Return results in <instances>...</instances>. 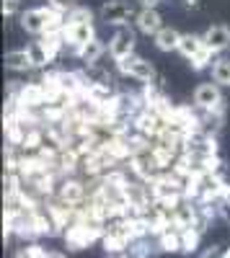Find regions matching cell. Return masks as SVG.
<instances>
[{"label":"cell","mask_w":230,"mask_h":258,"mask_svg":"<svg viewBox=\"0 0 230 258\" xmlns=\"http://www.w3.org/2000/svg\"><path fill=\"white\" fill-rule=\"evenodd\" d=\"M117 70H119L124 78L140 80L142 85L158 80V73H155V68H153V62L145 59V57H137V54H130V57L119 59V62H117Z\"/></svg>","instance_id":"1"},{"label":"cell","mask_w":230,"mask_h":258,"mask_svg":"<svg viewBox=\"0 0 230 258\" xmlns=\"http://www.w3.org/2000/svg\"><path fill=\"white\" fill-rule=\"evenodd\" d=\"M65 44L68 49L78 57V52L88 44L91 39H96V29H93V21H65Z\"/></svg>","instance_id":"2"},{"label":"cell","mask_w":230,"mask_h":258,"mask_svg":"<svg viewBox=\"0 0 230 258\" xmlns=\"http://www.w3.org/2000/svg\"><path fill=\"white\" fill-rule=\"evenodd\" d=\"M62 238H65L68 248L83 250V248H88L91 243L101 240V238H103V230H101V227H93V225H88V222H73L65 232H62Z\"/></svg>","instance_id":"3"},{"label":"cell","mask_w":230,"mask_h":258,"mask_svg":"<svg viewBox=\"0 0 230 258\" xmlns=\"http://www.w3.org/2000/svg\"><path fill=\"white\" fill-rule=\"evenodd\" d=\"M101 21L103 24H109V26H127L130 21H135V8L127 3V0H109V3H103L101 11H98Z\"/></svg>","instance_id":"4"},{"label":"cell","mask_w":230,"mask_h":258,"mask_svg":"<svg viewBox=\"0 0 230 258\" xmlns=\"http://www.w3.org/2000/svg\"><path fill=\"white\" fill-rule=\"evenodd\" d=\"M194 106L202 111H215V109H225V98H222V85H217L215 80L210 83H199L194 88Z\"/></svg>","instance_id":"5"},{"label":"cell","mask_w":230,"mask_h":258,"mask_svg":"<svg viewBox=\"0 0 230 258\" xmlns=\"http://www.w3.org/2000/svg\"><path fill=\"white\" fill-rule=\"evenodd\" d=\"M109 54H111L114 62L135 54V31L130 26H119L111 34V39H109Z\"/></svg>","instance_id":"6"},{"label":"cell","mask_w":230,"mask_h":258,"mask_svg":"<svg viewBox=\"0 0 230 258\" xmlns=\"http://www.w3.org/2000/svg\"><path fill=\"white\" fill-rule=\"evenodd\" d=\"M86 199H88V191L78 178H60V183H57V202L78 207Z\"/></svg>","instance_id":"7"},{"label":"cell","mask_w":230,"mask_h":258,"mask_svg":"<svg viewBox=\"0 0 230 258\" xmlns=\"http://www.w3.org/2000/svg\"><path fill=\"white\" fill-rule=\"evenodd\" d=\"M135 26H137V31L145 34V36H155V34L163 29V16L158 13V8H142V11H137V16H135Z\"/></svg>","instance_id":"8"},{"label":"cell","mask_w":230,"mask_h":258,"mask_svg":"<svg viewBox=\"0 0 230 258\" xmlns=\"http://www.w3.org/2000/svg\"><path fill=\"white\" fill-rule=\"evenodd\" d=\"M202 36H204V44L215 54H220L230 47V26H225V24H212Z\"/></svg>","instance_id":"9"},{"label":"cell","mask_w":230,"mask_h":258,"mask_svg":"<svg viewBox=\"0 0 230 258\" xmlns=\"http://www.w3.org/2000/svg\"><path fill=\"white\" fill-rule=\"evenodd\" d=\"M181 31H176L174 26H163L155 36H153V41H155V47L160 49V52H179V44H181Z\"/></svg>","instance_id":"10"},{"label":"cell","mask_w":230,"mask_h":258,"mask_svg":"<svg viewBox=\"0 0 230 258\" xmlns=\"http://www.w3.org/2000/svg\"><path fill=\"white\" fill-rule=\"evenodd\" d=\"M158 248L163 253H181V230L174 225V227H165L163 232H158L155 238Z\"/></svg>","instance_id":"11"},{"label":"cell","mask_w":230,"mask_h":258,"mask_svg":"<svg viewBox=\"0 0 230 258\" xmlns=\"http://www.w3.org/2000/svg\"><path fill=\"white\" fill-rule=\"evenodd\" d=\"M106 49H109V44H103V39L96 36V39H91L88 44L78 52V59L86 64V68H88V64H98V59L103 57V52H106Z\"/></svg>","instance_id":"12"},{"label":"cell","mask_w":230,"mask_h":258,"mask_svg":"<svg viewBox=\"0 0 230 258\" xmlns=\"http://www.w3.org/2000/svg\"><path fill=\"white\" fill-rule=\"evenodd\" d=\"M204 47H207V44H204V36H199V34H184V36H181V44H179V54H181L186 62H192Z\"/></svg>","instance_id":"13"},{"label":"cell","mask_w":230,"mask_h":258,"mask_svg":"<svg viewBox=\"0 0 230 258\" xmlns=\"http://www.w3.org/2000/svg\"><path fill=\"white\" fill-rule=\"evenodd\" d=\"M3 62H6V68L11 73H29L34 68V62H31V57H29L26 49H11V52H6V59Z\"/></svg>","instance_id":"14"},{"label":"cell","mask_w":230,"mask_h":258,"mask_svg":"<svg viewBox=\"0 0 230 258\" xmlns=\"http://www.w3.org/2000/svg\"><path fill=\"white\" fill-rule=\"evenodd\" d=\"M26 52H29V57H31V62H34V68H47V64L54 59L52 54H49V49L44 47V41H31V44L26 47Z\"/></svg>","instance_id":"15"},{"label":"cell","mask_w":230,"mask_h":258,"mask_svg":"<svg viewBox=\"0 0 230 258\" xmlns=\"http://www.w3.org/2000/svg\"><path fill=\"white\" fill-rule=\"evenodd\" d=\"M210 70H212V80L217 85H227L230 88V57H217Z\"/></svg>","instance_id":"16"},{"label":"cell","mask_w":230,"mask_h":258,"mask_svg":"<svg viewBox=\"0 0 230 258\" xmlns=\"http://www.w3.org/2000/svg\"><path fill=\"white\" fill-rule=\"evenodd\" d=\"M199 238H202V232L197 227H184L181 230V253H194L199 245Z\"/></svg>","instance_id":"17"},{"label":"cell","mask_w":230,"mask_h":258,"mask_svg":"<svg viewBox=\"0 0 230 258\" xmlns=\"http://www.w3.org/2000/svg\"><path fill=\"white\" fill-rule=\"evenodd\" d=\"M215 59H217V54H215L210 47H204V49H202V52H199V54H197V57L189 62V64H192V70H197V73H199V70L212 68V64H215Z\"/></svg>","instance_id":"18"},{"label":"cell","mask_w":230,"mask_h":258,"mask_svg":"<svg viewBox=\"0 0 230 258\" xmlns=\"http://www.w3.org/2000/svg\"><path fill=\"white\" fill-rule=\"evenodd\" d=\"M44 255H47V250L39 243H24L13 250V258H44Z\"/></svg>","instance_id":"19"},{"label":"cell","mask_w":230,"mask_h":258,"mask_svg":"<svg viewBox=\"0 0 230 258\" xmlns=\"http://www.w3.org/2000/svg\"><path fill=\"white\" fill-rule=\"evenodd\" d=\"M47 6H52L62 13H70L73 8H78V0H47Z\"/></svg>","instance_id":"20"},{"label":"cell","mask_w":230,"mask_h":258,"mask_svg":"<svg viewBox=\"0 0 230 258\" xmlns=\"http://www.w3.org/2000/svg\"><path fill=\"white\" fill-rule=\"evenodd\" d=\"M3 16L6 18L21 16V0H3Z\"/></svg>","instance_id":"21"},{"label":"cell","mask_w":230,"mask_h":258,"mask_svg":"<svg viewBox=\"0 0 230 258\" xmlns=\"http://www.w3.org/2000/svg\"><path fill=\"white\" fill-rule=\"evenodd\" d=\"M227 250H230V245H212L202 253V258H227Z\"/></svg>","instance_id":"22"},{"label":"cell","mask_w":230,"mask_h":258,"mask_svg":"<svg viewBox=\"0 0 230 258\" xmlns=\"http://www.w3.org/2000/svg\"><path fill=\"white\" fill-rule=\"evenodd\" d=\"M220 217L230 225V202H222V204H220Z\"/></svg>","instance_id":"23"},{"label":"cell","mask_w":230,"mask_h":258,"mask_svg":"<svg viewBox=\"0 0 230 258\" xmlns=\"http://www.w3.org/2000/svg\"><path fill=\"white\" fill-rule=\"evenodd\" d=\"M106 258H132V253L130 250H111V253H106Z\"/></svg>","instance_id":"24"},{"label":"cell","mask_w":230,"mask_h":258,"mask_svg":"<svg viewBox=\"0 0 230 258\" xmlns=\"http://www.w3.org/2000/svg\"><path fill=\"white\" fill-rule=\"evenodd\" d=\"M184 6L192 8V11H199L202 8V0H184Z\"/></svg>","instance_id":"25"},{"label":"cell","mask_w":230,"mask_h":258,"mask_svg":"<svg viewBox=\"0 0 230 258\" xmlns=\"http://www.w3.org/2000/svg\"><path fill=\"white\" fill-rule=\"evenodd\" d=\"M158 3H160V0H140V6H142V8H155Z\"/></svg>","instance_id":"26"},{"label":"cell","mask_w":230,"mask_h":258,"mask_svg":"<svg viewBox=\"0 0 230 258\" xmlns=\"http://www.w3.org/2000/svg\"><path fill=\"white\" fill-rule=\"evenodd\" d=\"M44 258H68V255H65V253H60V250H47Z\"/></svg>","instance_id":"27"},{"label":"cell","mask_w":230,"mask_h":258,"mask_svg":"<svg viewBox=\"0 0 230 258\" xmlns=\"http://www.w3.org/2000/svg\"><path fill=\"white\" fill-rule=\"evenodd\" d=\"M227 258H230V250H227Z\"/></svg>","instance_id":"28"}]
</instances>
